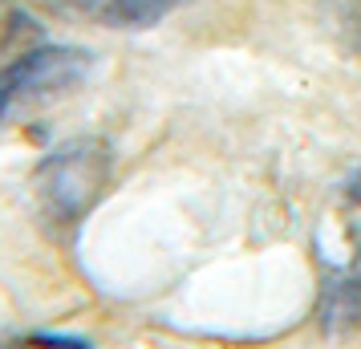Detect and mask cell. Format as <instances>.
<instances>
[{"mask_svg":"<svg viewBox=\"0 0 361 349\" xmlns=\"http://www.w3.org/2000/svg\"><path fill=\"white\" fill-rule=\"evenodd\" d=\"M179 4H187V0H106L98 20L114 25V29H147V25H159L166 13H175Z\"/></svg>","mask_w":361,"mask_h":349,"instance_id":"obj_4","label":"cell"},{"mask_svg":"<svg viewBox=\"0 0 361 349\" xmlns=\"http://www.w3.org/2000/svg\"><path fill=\"white\" fill-rule=\"evenodd\" d=\"M37 203L49 228H73L110 183V150L98 138H73L37 166Z\"/></svg>","mask_w":361,"mask_h":349,"instance_id":"obj_1","label":"cell"},{"mask_svg":"<svg viewBox=\"0 0 361 349\" xmlns=\"http://www.w3.org/2000/svg\"><path fill=\"white\" fill-rule=\"evenodd\" d=\"M94 66V57L73 45H45L17 57L13 66L0 69V122L8 110L25 98H49V94H66L82 82Z\"/></svg>","mask_w":361,"mask_h":349,"instance_id":"obj_2","label":"cell"},{"mask_svg":"<svg viewBox=\"0 0 361 349\" xmlns=\"http://www.w3.org/2000/svg\"><path fill=\"white\" fill-rule=\"evenodd\" d=\"M317 317H321V325H329L333 333L361 329V256H353V264L325 268Z\"/></svg>","mask_w":361,"mask_h":349,"instance_id":"obj_3","label":"cell"},{"mask_svg":"<svg viewBox=\"0 0 361 349\" xmlns=\"http://www.w3.org/2000/svg\"><path fill=\"white\" fill-rule=\"evenodd\" d=\"M8 349H90V345L73 341V337H20L17 345Z\"/></svg>","mask_w":361,"mask_h":349,"instance_id":"obj_5","label":"cell"},{"mask_svg":"<svg viewBox=\"0 0 361 349\" xmlns=\"http://www.w3.org/2000/svg\"><path fill=\"white\" fill-rule=\"evenodd\" d=\"M41 4H49V8H66V13H94V17H98L106 0H41Z\"/></svg>","mask_w":361,"mask_h":349,"instance_id":"obj_6","label":"cell"}]
</instances>
